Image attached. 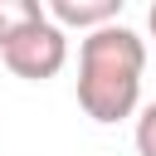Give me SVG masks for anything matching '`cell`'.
<instances>
[{
    "mask_svg": "<svg viewBox=\"0 0 156 156\" xmlns=\"http://www.w3.org/2000/svg\"><path fill=\"white\" fill-rule=\"evenodd\" d=\"M141 68H146V44L122 29V24H98L78 44V107L112 127L136 112L141 102Z\"/></svg>",
    "mask_w": 156,
    "mask_h": 156,
    "instance_id": "cell-1",
    "label": "cell"
},
{
    "mask_svg": "<svg viewBox=\"0 0 156 156\" xmlns=\"http://www.w3.org/2000/svg\"><path fill=\"white\" fill-rule=\"evenodd\" d=\"M0 63H5L15 78H24V83L54 78V73L68 63V34H63V24H58V20H39V24L20 29L15 39L0 44Z\"/></svg>",
    "mask_w": 156,
    "mask_h": 156,
    "instance_id": "cell-2",
    "label": "cell"
},
{
    "mask_svg": "<svg viewBox=\"0 0 156 156\" xmlns=\"http://www.w3.org/2000/svg\"><path fill=\"white\" fill-rule=\"evenodd\" d=\"M122 5L127 0H49V15L63 29H98V24H112Z\"/></svg>",
    "mask_w": 156,
    "mask_h": 156,
    "instance_id": "cell-3",
    "label": "cell"
},
{
    "mask_svg": "<svg viewBox=\"0 0 156 156\" xmlns=\"http://www.w3.org/2000/svg\"><path fill=\"white\" fill-rule=\"evenodd\" d=\"M44 20V0H0V44Z\"/></svg>",
    "mask_w": 156,
    "mask_h": 156,
    "instance_id": "cell-4",
    "label": "cell"
},
{
    "mask_svg": "<svg viewBox=\"0 0 156 156\" xmlns=\"http://www.w3.org/2000/svg\"><path fill=\"white\" fill-rule=\"evenodd\" d=\"M136 156H156V102H146L136 117Z\"/></svg>",
    "mask_w": 156,
    "mask_h": 156,
    "instance_id": "cell-5",
    "label": "cell"
},
{
    "mask_svg": "<svg viewBox=\"0 0 156 156\" xmlns=\"http://www.w3.org/2000/svg\"><path fill=\"white\" fill-rule=\"evenodd\" d=\"M146 20H151V39H156V5H151V15H146Z\"/></svg>",
    "mask_w": 156,
    "mask_h": 156,
    "instance_id": "cell-6",
    "label": "cell"
}]
</instances>
